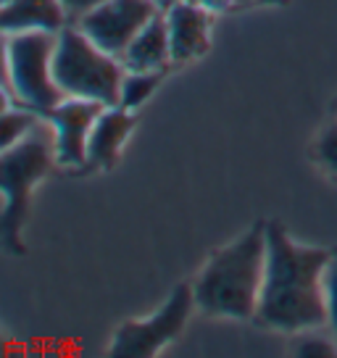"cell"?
<instances>
[{
  "mask_svg": "<svg viewBox=\"0 0 337 358\" xmlns=\"http://www.w3.org/2000/svg\"><path fill=\"white\" fill-rule=\"evenodd\" d=\"M329 258L332 250L301 245L282 224H266V266L253 319L280 332H311L324 327V274Z\"/></svg>",
  "mask_w": 337,
  "mask_h": 358,
  "instance_id": "6da1fadb",
  "label": "cell"
},
{
  "mask_svg": "<svg viewBox=\"0 0 337 358\" xmlns=\"http://www.w3.org/2000/svg\"><path fill=\"white\" fill-rule=\"evenodd\" d=\"M266 266V224H256L235 243L216 250L192 285L195 306L208 316H256Z\"/></svg>",
  "mask_w": 337,
  "mask_h": 358,
  "instance_id": "7a4b0ae2",
  "label": "cell"
},
{
  "mask_svg": "<svg viewBox=\"0 0 337 358\" xmlns=\"http://www.w3.org/2000/svg\"><path fill=\"white\" fill-rule=\"evenodd\" d=\"M56 161V143H53V127L43 122L24 137L22 143L6 153H0V195H3V211H0V245L11 253H24L22 227L29 211V195L40 179Z\"/></svg>",
  "mask_w": 337,
  "mask_h": 358,
  "instance_id": "3957f363",
  "label": "cell"
},
{
  "mask_svg": "<svg viewBox=\"0 0 337 358\" xmlns=\"http://www.w3.org/2000/svg\"><path fill=\"white\" fill-rule=\"evenodd\" d=\"M127 69L92 43L77 24L56 32L53 77L66 98H87L103 106H119V87Z\"/></svg>",
  "mask_w": 337,
  "mask_h": 358,
  "instance_id": "277c9868",
  "label": "cell"
},
{
  "mask_svg": "<svg viewBox=\"0 0 337 358\" xmlns=\"http://www.w3.org/2000/svg\"><path fill=\"white\" fill-rule=\"evenodd\" d=\"M53 32H24L11 37L13 98L37 113L50 111L66 98L53 77Z\"/></svg>",
  "mask_w": 337,
  "mask_h": 358,
  "instance_id": "5b68a950",
  "label": "cell"
},
{
  "mask_svg": "<svg viewBox=\"0 0 337 358\" xmlns=\"http://www.w3.org/2000/svg\"><path fill=\"white\" fill-rule=\"evenodd\" d=\"M192 308H198L192 285H180L150 319L124 322L119 327V332L113 335L111 343V356L150 358L161 353V348H166L185 329Z\"/></svg>",
  "mask_w": 337,
  "mask_h": 358,
  "instance_id": "8992f818",
  "label": "cell"
},
{
  "mask_svg": "<svg viewBox=\"0 0 337 358\" xmlns=\"http://www.w3.org/2000/svg\"><path fill=\"white\" fill-rule=\"evenodd\" d=\"M158 13L161 11L150 0H106L74 24L108 56L122 58L127 45Z\"/></svg>",
  "mask_w": 337,
  "mask_h": 358,
  "instance_id": "52a82bcc",
  "label": "cell"
},
{
  "mask_svg": "<svg viewBox=\"0 0 337 358\" xmlns=\"http://www.w3.org/2000/svg\"><path fill=\"white\" fill-rule=\"evenodd\" d=\"M106 108L103 103L87 98H64L43 116L53 127L56 161L61 166H85L87 164V140L95 127V119Z\"/></svg>",
  "mask_w": 337,
  "mask_h": 358,
  "instance_id": "ba28073f",
  "label": "cell"
},
{
  "mask_svg": "<svg viewBox=\"0 0 337 358\" xmlns=\"http://www.w3.org/2000/svg\"><path fill=\"white\" fill-rule=\"evenodd\" d=\"M171 45V64H187L211 48V11L195 0H182L164 11Z\"/></svg>",
  "mask_w": 337,
  "mask_h": 358,
  "instance_id": "9c48e42d",
  "label": "cell"
},
{
  "mask_svg": "<svg viewBox=\"0 0 337 358\" xmlns=\"http://www.w3.org/2000/svg\"><path fill=\"white\" fill-rule=\"evenodd\" d=\"M69 16L61 0H8L0 6V34L24 32H61Z\"/></svg>",
  "mask_w": 337,
  "mask_h": 358,
  "instance_id": "30bf717a",
  "label": "cell"
},
{
  "mask_svg": "<svg viewBox=\"0 0 337 358\" xmlns=\"http://www.w3.org/2000/svg\"><path fill=\"white\" fill-rule=\"evenodd\" d=\"M135 127V116L122 106H106L87 140V164L95 169H111L122 153V145Z\"/></svg>",
  "mask_w": 337,
  "mask_h": 358,
  "instance_id": "8fae6325",
  "label": "cell"
},
{
  "mask_svg": "<svg viewBox=\"0 0 337 358\" xmlns=\"http://www.w3.org/2000/svg\"><path fill=\"white\" fill-rule=\"evenodd\" d=\"M119 61L127 71H166V66L171 64V45H168V27L164 11L153 16L137 32Z\"/></svg>",
  "mask_w": 337,
  "mask_h": 358,
  "instance_id": "7c38bea8",
  "label": "cell"
},
{
  "mask_svg": "<svg viewBox=\"0 0 337 358\" xmlns=\"http://www.w3.org/2000/svg\"><path fill=\"white\" fill-rule=\"evenodd\" d=\"M164 71H124L119 87V106L127 111H137L161 85Z\"/></svg>",
  "mask_w": 337,
  "mask_h": 358,
  "instance_id": "4fadbf2b",
  "label": "cell"
},
{
  "mask_svg": "<svg viewBox=\"0 0 337 358\" xmlns=\"http://www.w3.org/2000/svg\"><path fill=\"white\" fill-rule=\"evenodd\" d=\"M40 122H43V113L32 111L27 106L24 108H8L6 113H0V153L19 145Z\"/></svg>",
  "mask_w": 337,
  "mask_h": 358,
  "instance_id": "5bb4252c",
  "label": "cell"
},
{
  "mask_svg": "<svg viewBox=\"0 0 337 358\" xmlns=\"http://www.w3.org/2000/svg\"><path fill=\"white\" fill-rule=\"evenodd\" d=\"M314 156H316V164L324 169L329 177L337 179V122H332L324 132L319 134Z\"/></svg>",
  "mask_w": 337,
  "mask_h": 358,
  "instance_id": "9a60e30c",
  "label": "cell"
},
{
  "mask_svg": "<svg viewBox=\"0 0 337 358\" xmlns=\"http://www.w3.org/2000/svg\"><path fill=\"white\" fill-rule=\"evenodd\" d=\"M324 303H327V327L337 340V250H332L329 266L324 274Z\"/></svg>",
  "mask_w": 337,
  "mask_h": 358,
  "instance_id": "2e32d148",
  "label": "cell"
},
{
  "mask_svg": "<svg viewBox=\"0 0 337 358\" xmlns=\"http://www.w3.org/2000/svg\"><path fill=\"white\" fill-rule=\"evenodd\" d=\"M298 356H335V345L329 340H324V337H306L303 343L298 345Z\"/></svg>",
  "mask_w": 337,
  "mask_h": 358,
  "instance_id": "e0dca14e",
  "label": "cell"
},
{
  "mask_svg": "<svg viewBox=\"0 0 337 358\" xmlns=\"http://www.w3.org/2000/svg\"><path fill=\"white\" fill-rule=\"evenodd\" d=\"M0 85L11 87V37L0 34Z\"/></svg>",
  "mask_w": 337,
  "mask_h": 358,
  "instance_id": "ac0fdd59",
  "label": "cell"
},
{
  "mask_svg": "<svg viewBox=\"0 0 337 358\" xmlns=\"http://www.w3.org/2000/svg\"><path fill=\"white\" fill-rule=\"evenodd\" d=\"M101 3H106V0H61V6H64V11L69 16V24H74L79 16H85L87 11L98 8Z\"/></svg>",
  "mask_w": 337,
  "mask_h": 358,
  "instance_id": "d6986e66",
  "label": "cell"
},
{
  "mask_svg": "<svg viewBox=\"0 0 337 358\" xmlns=\"http://www.w3.org/2000/svg\"><path fill=\"white\" fill-rule=\"evenodd\" d=\"M195 3H201L206 11H227V8H232V6H237L235 0H195Z\"/></svg>",
  "mask_w": 337,
  "mask_h": 358,
  "instance_id": "ffe728a7",
  "label": "cell"
},
{
  "mask_svg": "<svg viewBox=\"0 0 337 358\" xmlns=\"http://www.w3.org/2000/svg\"><path fill=\"white\" fill-rule=\"evenodd\" d=\"M8 108H13V90L0 85V113H6Z\"/></svg>",
  "mask_w": 337,
  "mask_h": 358,
  "instance_id": "44dd1931",
  "label": "cell"
},
{
  "mask_svg": "<svg viewBox=\"0 0 337 358\" xmlns=\"http://www.w3.org/2000/svg\"><path fill=\"white\" fill-rule=\"evenodd\" d=\"M153 6H156L158 11H168L171 6H177V3H182V0H150Z\"/></svg>",
  "mask_w": 337,
  "mask_h": 358,
  "instance_id": "7402d4cb",
  "label": "cell"
},
{
  "mask_svg": "<svg viewBox=\"0 0 337 358\" xmlns=\"http://www.w3.org/2000/svg\"><path fill=\"white\" fill-rule=\"evenodd\" d=\"M261 3H269V6H282V3H287V0H261Z\"/></svg>",
  "mask_w": 337,
  "mask_h": 358,
  "instance_id": "603a6c76",
  "label": "cell"
},
{
  "mask_svg": "<svg viewBox=\"0 0 337 358\" xmlns=\"http://www.w3.org/2000/svg\"><path fill=\"white\" fill-rule=\"evenodd\" d=\"M3 353H6V337L0 335V356H3Z\"/></svg>",
  "mask_w": 337,
  "mask_h": 358,
  "instance_id": "cb8c5ba5",
  "label": "cell"
},
{
  "mask_svg": "<svg viewBox=\"0 0 337 358\" xmlns=\"http://www.w3.org/2000/svg\"><path fill=\"white\" fill-rule=\"evenodd\" d=\"M237 6H245V3H256V0H235Z\"/></svg>",
  "mask_w": 337,
  "mask_h": 358,
  "instance_id": "d4e9b609",
  "label": "cell"
},
{
  "mask_svg": "<svg viewBox=\"0 0 337 358\" xmlns=\"http://www.w3.org/2000/svg\"><path fill=\"white\" fill-rule=\"evenodd\" d=\"M6 3H8V0H0V6H6Z\"/></svg>",
  "mask_w": 337,
  "mask_h": 358,
  "instance_id": "484cf974",
  "label": "cell"
}]
</instances>
